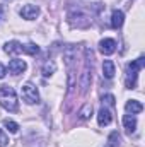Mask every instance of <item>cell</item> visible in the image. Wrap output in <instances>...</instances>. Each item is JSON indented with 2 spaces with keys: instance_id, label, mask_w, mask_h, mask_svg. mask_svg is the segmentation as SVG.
<instances>
[{
  "instance_id": "3",
  "label": "cell",
  "mask_w": 145,
  "mask_h": 147,
  "mask_svg": "<svg viewBox=\"0 0 145 147\" xmlns=\"http://www.w3.org/2000/svg\"><path fill=\"white\" fill-rule=\"evenodd\" d=\"M68 22L75 28H87L91 24V19L87 14H84L82 10H72L68 14Z\"/></svg>"
},
{
  "instance_id": "8",
  "label": "cell",
  "mask_w": 145,
  "mask_h": 147,
  "mask_svg": "<svg viewBox=\"0 0 145 147\" xmlns=\"http://www.w3.org/2000/svg\"><path fill=\"white\" fill-rule=\"evenodd\" d=\"M97 121H99V125L101 127H104V125H109L111 121H113V116H111V111L103 105V108L99 110V115H97Z\"/></svg>"
},
{
  "instance_id": "11",
  "label": "cell",
  "mask_w": 145,
  "mask_h": 147,
  "mask_svg": "<svg viewBox=\"0 0 145 147\" xmlns=\"http://www.w3.org/2000/svg\"><path fill=\"white\" fill-rule=\"evenodd\" d=\"M3 50H5V53H9V55H17V53L22 51V45H21L19 41H9V43H5Z\"/></svg>"
},
{
  "instance_id": "1",
  "label": "cell",
  "mask_w": 145,
  "mask_h": 147,
  "mask_svg": "<svg viewBox=\"0 0 145 147\" xmlns=\"http://www.w3.org/2000/svg\"><path fill=\"white\" fill-rule=\"evenodd\" d=\"M0 105L9 111H17V96L14 87L2 86L0 87Z\"/></svg>"
},
{
  "instance_id": "12",
  "label": "cell",
  "mask_w": 145,
  "mask_h": 147,
  "mask_svg": "<svg viewBox=\"0 0 145 147\" xmlns=\"http://www.w3.org/2000/svg\"><path fill=\"white\" fill-rule=\"evenodd\" d=\"M123 125H125V128H126L128 134H133L135 128H137V118L133 115H125L123 116Z\"/></svg>"
},
{
  "instance_id": "10",
  "label": "cell",
  "mask_w": 145,
  "mask_h": 147,
  "mask_svg": "<svg viewBox=\"0 0 145 147\" xmlns=\"http://www.w3.org/2000/svg\"><path fill=\"white\" fill-rule=\"evenodd\" d=\"M123 22H125V16H123V12L121 10H113V14H111V26L114 28V29H118V28H121L123 26Z\"/></svg>"
},
{
  "instance_id": "19",
  "label": "cell",
  "mask_w": 145,
  "mask_h": 147,
  "mask_svg": "<svg viewBox=\"0 0 145 147\" xmlns=\"http://www.w3.org/2000/svg\"><path fill=\"white\" fill-rule=\"evenodd\" d=\"M103 103H108L109 106L114 108V105H116V103H114V96H113V94H106V96H103Z\"/></svg>"
},
{
  "instance_id": "17",
  "label": "cell",
  "mask_w": 145,
  "mask_h": 147,
  "mask_svg": "<svg viewBox=\"0 0 145 147\" xmlns=\"http://www.w3.org/2000/svg\"><path fill=\"white\" fill-rule=\"evenodd\" d=\"M119 140H121L119 134H118V132H111V135H109V139H108L109 147H118L119 146Z\"/></svg>"
},
{
  "instance_id": "14",
  "label": "cell",
  "mask_w": 145,
  "mask_h": 147,
  "mask_svg": "<svg viewBox=\"0 0 145 147\" xmlns=\"http://www.w3.org/2000/svg\"><path fill=\"white\" fill-rule=\"evenodd\" d=\"M55 70H56V65H55L53 60H50V62H46V63L43 65V75H44V77H50Z\"/></svg>"
},
{
  "instance_id": "22",
  "label": "cell",
  "mask_w": 145,
  "mask_h": 147,
  "mask_svg": "<svg viewBox=\"0 0 145 147\" xmlns=\"http://www.w3.org/2000/svg\"><path fill=\"white\" fill-rule=\"evenodd\" d=\"M3 10H5L3 5H0V22H2V19H3Z\"/></svg>"
},
{
  "instance_id": "6",
  "label": "cell",
  "mask_w": 145,
  "mask_h": 147,
  "mask_svg": "<svg viewBox=\"0 0 145 147\" xmlns=\"http://www.w3.org/2000/svg\"><path fill=\"white\" fill-rule=\"evenodd\" d=\"M114 50H116V41H114V39H111V38L101 39V43H99V51H101L103 55H113Z\"/></svg>"
},
{
  "instance_id": "18",
  "label": "cell",
  "mask_w": 145,
  "mask_h": 147,
  "mask_svg": "<svg viewBox=\"0 0 145 147\" xmlns=\"http://www.w3.org/2000/svg\"><path fill=\"white\" fill-rule=\"evenodd\" d=\"M3 125L7 127V130H9L10 134H17V132H19V125H17L15 121H12V120H3Z\"/></svg>"
},
{
  "instance_id": "20",
  "label": "cell",
  "mask_w": 145,
  "mask_h": 147,
  "mask_svg": "<svg viewBox=\"0 0 145 147\" xmlns=\"http://www.w3.org/2000/svg\"><path fill=\"white\" fill-rule=\"evenodd\" d=\"M7 144H9V137L0 130V147H5Z\"/></svg>"
},
{
  "instance_id": "9",
  "label": "cell",
  "mask_w": 145,
  "mask_h": 147,
  "mask_svg": "<svg viewBox=\"0 0 145 147\" xmlns=\"http://www.w3.org/2000/svg\"><path fill=\"white\" fill-rule=\"evenodd\" d=\"M125 110H126L128 115H137V113H142L144 105H142L140 101H137V99H130V101L125 105Z\"/></svg>"
},
{
  "instance_id": "2",
  "label": "cell",
  "mask_w": 145,
  "mask_h": 147,
  "mask_svg": "<svg viewBox=\"0 0 145 147\" xmlns=\"http://www.w3.org/2000/svg\"><path fill=\"white\" fill-rule=\"evenodd\" d=\"M144 63H145L144 57H140V58L133 60L132 63H128V69H126L128 74H126V80H125V84H126L128 89H135V86H137V75H138V70H142Z\"/></svg>"
},
{
  "instance_id": "5",
  "label": "cell",
  "mask_w": 145,
  "mask_h": 147,
  "mask_svg": "<svg viewBox=\"0 0 145 147\" xmlns=\"http://www.w3.org/2000/svg\"><path fill=\"white\" fill-rule=\"evenodd\" d=\"M19 14L22 16V19L33 21V19H36L38 16H39V9H38V5H33V3H28V5H24V7L21 9V12H19Z\"/></svg>"
},
{
  "instance_id": "21",
  "label": "cell",
  "mask_w": 145,
  "mask_h": 147,
  "mask_svg": "<svg viewBox=\"0 0 145 147\" xmlns=\"http://www.w3.org/2000/svg\"><path fill=\"white\" fill-rule=\"evenodd\" d=\"M5 74H7V69L0 63V79H3V77H5Z\"/></svg>"
},
{
  "instance_id": "4",
  "label": "cell",
  "mask_w": 145,
  "mask_h": 147,
  "mask_svg": "<svg viewBox=\"0 0 145 147\" xmlns=\"http://www.w3.org/2000/svg\"><path fill=\"white\" fill-rule=\"evenodd\" d=\"M21 92H22V98H24V101H26L28 105H34V103L39 101V94H38L36 86L31 84V82H26V84L22 86Z\"/></svg>"
},
{
  "instance_id": "13",
  "label": "cell",
  "mask_w": 145,
  "mask_h": 147,
  "mask_svg": "<svg viewBox=\"0 0 145 147\" xmlns=\"http://www.w3.org/2000/svg\"><path fill=\"white\" fill-rule=\"evenodd\" d=\"M103 74H104L106 79H113V77H114L116 70H114V63H113L111 60H104V62H103Z\"/></svg>"
},
{
  "instance_id": "16",
  "label": "cell",
  "mask_w": 145,
  "mask_h": 147,
  "mask_svg": "<svg viewBox=\"0 0 145 147\" xmlns=\"http://www.w3.org/2000/svg\"><path fill=\"white\" fill-rule=\"evenodd\" d=\"M80 118L82 120H87V118H91V115H92V105L91 103H85L84 106H82V110H80Z\"/></svg>"
},
{
  "instance_id": "7",
  "label": "cell",
  "mask_w": 145,
  "mask_h": 147,
  "mask_svg": "<svg viewBox=\"0 0 145 147\" xmlns=\"http://www.w3.org/2000/svg\"><path fill=\"white\" fill-rule=\"evenodd\" d=\"M26 62L24 60H17V58H14V60H10L9 62V72L12 74V75H19V74H22L26 70Z\"/></svg>"
},
{
  "instance_id": "15",
  "label": "cell",
  "mask_w": 145,
  "mask_h": 147,
  "mask_svg": "<svg viewBox=\"0 0 145 147\" xmlns=\"http://www.w3.org/2000/svg\"><path fill=\"white\" fill-rule=\"evenodd\" d=\"M22 51L28 53V55H38L39 53V46L34 45V43H28V45L22 46Z\"/></svg>"
}]
</instances>
